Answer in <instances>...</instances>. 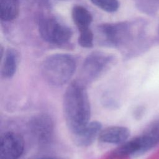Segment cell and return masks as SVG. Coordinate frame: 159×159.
<instances>
[{"mask_svg":"<svg viewBox=\"0 0 159 159\" xmlns=\"http://www.w3.org/2000/svg\"><path fill=\"white\" fill-rule=\"evenodd\" d=\"M29 129L32 135L38 142L46 143L50 140L53 135V120L46 114H39L31 119Z\"/></svg>","mask_w":159,"mask_h":159,"instance_id":"52a82bcc","label":"cell"},{"mask_svg":"<svg viewBox=\"0 0 159 159\" xmlns=\"http://www.w3.org/2000/svg\"><path fill=\"white\" fill-rule=\"evenodd\" d=\"M71 16L80 33L91 30L89 26L93 21V17L87 9L81 6H75L72 9Z\"/></svg>","mask_w":159,"mask_h":159,"instance_id":"8fae6325","label":"cell"},{"mask_svg":"<svg viewBox=\"0 0 159 159\" xmlns=\"http://www.w3.org/2000/svg\"><path fill=\"white\" fill-rule=\"evenodd\" d=\"M130 130L124 126L108 127L100 132L98 139L103 143L122 144L127 140Z\"/></svg>","mask_w":159,"mask_h":159,"instance_id":"9c48e42d","label":"cell"},{"mask_svg":"<svg viewBox=\"0 0 159 159\" xmlns=\"http://www.w3.org/2000/svg\"><path fill=\"white\" fill-rule=\"evenodd\" d=\"M140 155H143L159 145V116L152 119L142 132L134 137Z\"/></svg>","mask_w":159,"mask_h":159,"instance_id":"ba28073f","label":"cell"},{"mask_svg":"<svg viewBox=\"0 0 159 159\" xmlns=\"http://www.w3.org/2000/svg\"><path fill=\"white\" fill-rule=\"evenodd\" d=\"M147 29V24L142 19L104 24L99 26V30L104 37L106 43L135 52H142L149 47L150 41Z\"/></svg>","mask_w":159,"mask_h":159,"instance_id":"6da1fadb","label":"cell"},{"mask_svg":"<svg viewBox=\"0 0 159 159\" xmlns=\"http://www.w3.org/2000/svg\"><path fill=\"white\" fill-rule=\"evenodd\" d=\"M144 112H145V108L142 106H140L135 111V116L137 118H140L143 116Z\"/></svg>","mask_w":159,"mask_h":159,"instance_id":"2e32d148","label":"cell"},{"mask_svg":"<svg viewBox=\"0 0 159 159\" xmlns=\"http://www.w3.org/2000/svg\"><path fill=\"white\" fill-rule=\"evenodd\" d=\"M19 12L18 0H0V18L1 20L9 22L16 19Z\"/></svg>","mask_w":159,"mask_h":159,"instance_id":"4fadbf2b","label":"cell"},{"mask_svg":"<svg viewBox=\"0 0 159 159\" xmlns=\"http://www.w3.org/2000/svg\"><path fill=\"white\" fill-rule=\"evenodd\" d=\"M76 69L74 58L67 54H54L43 62L42 73L51 85L59 86L68 82Z\"/></svg>","mask_w":159,"mask_h":159,"instance_id":"3957f363","label":"cell"},{"mask_svg":"<svg viewBox=\"0 0 159 159\" xmlns=\"http://www.w3.org/2000/svg\"><path fill=\"white\" fill-rule=\"evenodd\" d=\"M18 65V55L12 49H8L4 57L1 74L5 78H10L15 74Z\"/></svg>","mask_w":159,"mask_h":159,"instance_id":"7c38bea8","label":"cell"},{"mask_svg":"<svg viewBox=\"0 0 159 159\" xmlns=\"http://www.w3.org/2000/svg\"><path fill=\"white\" fill-rule=\"evenodd\" d=\"M24 142L20 134L7 132L0 139V159H18L23 153Z\"/></svg>","mask_w":159,"mask_h":159,"instance_id":"8992f818","label":"cell"},{"mask_svg":"<svg viewBox=\"0 0 159 159\" xmlns=\"http://www.w3.org/2000/svg\"><path fill=\"white\" fill-rule=\"evenodd\" d=\"M158 35L159 36V25H158Z\"/></svg>","mask_w":159,"mask_h":159,"instance_id":"ac0fdd59","label":"cell"},{"mask_svg":"<svg viewBox=\"0 0 159 159\" xmlns=\"http://www.w3.org/2000/svg\"><path fill=\"white\" fill-rule=\"evenodd\" d=\"M112 60V57L102 52H94L90 53L84 60L81 73L87 80H93L99 77Z\"/></svg>","mask_w":159,"mask_h":159,"instance_id":"5b68a950","label":"cell"},{"mask_svg":"<svg viewBox=\"0 0 159 159\" xmlns=\"http://www.w3.org/2000/svg\"><path fill=\"white\" fill-rule=\"evenodd\" d=\"M39 31L43 40L57 45L66 43L72 35V32L69 27L50 17H43L39 20Z\"/></svg>","mask_w":159,"mask_h":159,"instance_id":"277c9868","label":"cell"},{"mask_svg":"<svg viewBox=\"0 0 159 159\" xmlns=\"http://www.w3.org/2000/svg\"><path fill=\"white\" fill-rule=\"evenodd\" d=\"M102 125L98 121L89 122L81 131L73 135L74 141L78 146L86 147L90 145L99 136Z\"/></svg>","mask_w":159,"mask_h":159,"instance_id":"30bf717a","label":"cell"},{"mask_svg":"<svg viewBox=\"0 0 159 159\" xmlns=\"http://www.w3.org/2000/svg\"><path fill=\"white\" fill-rule=\"evenodd\" d=\"M92 3L108 12H113L117 11L119 7L118 0H91Z\"/></svg>","mask_w":159,"mask_h":159,"instance_id":"5bb4252c","label":"cell"},{"mask_svg":"<svg viewBox=\"0 0 159 159\" xmlns=\"http://www.w3.org/2000/svg\"><path fill=\"white\" fill-rule=\"evenodd\" d=\"M63 107L66 124L73 135L89 122V100L86 89L81 81L75 80L67 87L63 96Z\"/></svg>","mask_w":159,"mask_h":159,"instance_id":"7a4b0ae2","label":"cell"},{"mask_svg":"<svg viewBox=\"0 0 159 159\" xmlns=\"http://www.w3.org/2000/svg\"><path fill=\"white\" fill-rule=\"evenodd\" d=\"M155 2H157V3H158L159 4V0H154Z\"/></svg>","mask_w":159,"mask_h":159,"instance_id":"d6986e66","label":"cell"},{"mask_svg":"<svg viewBox=\"0 0 159 159\" xmlns=\"http://www.w3.org/2000/svg\"><path fill=\"white\" fill-rule=\"evenodd\" d=\"M39 159H55V158H51V157H43V158H40Z\"/></svg>","mask_w":159,"mask_h":159,"instance_id":"e0dca14e","label":"cell"},{"mask_svg":"<svg viewBox=\"0 0 159 159\" xmlns=\"http://www.w3.org/2000/svg\"><path fill=\"white\" fill-rule=\"evenodd\" d=\"M94 36L91 30L80 33L78 43L84 48H91L93 45Z\"/></svg>","mask_w":159,"mask_h":159,"instance_id":"9a60e30c","label":"cell"}]
</instances>
